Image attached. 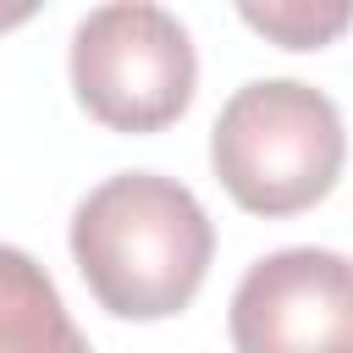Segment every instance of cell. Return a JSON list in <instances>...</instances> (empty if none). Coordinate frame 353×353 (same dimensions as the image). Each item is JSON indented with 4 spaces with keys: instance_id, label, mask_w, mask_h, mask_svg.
<instances>
[{
    "instance_id": "cell-1",
    "label": "cell",
    "mask_w": 353,
    "mask_h": 353,
    "mask_svg": "<svg viewBox=\"0 0 353 353\" xmlns=\"http://www.w3.org/2000/svg\"><path fill=\"white\" fill-rule=\"evenodd\" d=\"M215 254V226L193 188L154 171L105 176L72 210V259L116 320L182 314Z\"/></svg>"
},
{
    "instance_id": "cell-2",
    "label": "cell",
    "mask_w": 353,
    "mask_h": 353,
    "mask_svg": "<svg viewBox=\"0 0 353 353\" xmlns=\"http://www.w3.org/2000/svg\"><path fill=\"white\" fill-rule=\"evenodd\" d=\"M347 160L342 110L298 83V77H259L243 83L215 127H210V165L221 188L248 215H298L320 204Z\"/></svg>"
},
{
    "instance_id": "cell-3",
    "label": "cell",
    "mask_w": 353,
    "mask_h": 353,
    "mask_svg": "<svg viewBox=\"0 0 353 353\" xmlns=\"http://www.w3.org/2000/svg\"><path fill=\"white\" fill-rule=\"evenodd\" d=\"M72 88L99 127L160 132L193 105L199 55L188 28L165 6H94L72 33Z\"/></svg>"
},
{
    "instance_id": "cell-4",
    "label": "cell",
    "mask_w": 353,
    "mask_h": 353,
    "mask_svg": "<svg viewBox=\"0 0 353 353\" xmlns=\"http://www.w3.org/2000/svg\"><path fill=\"white\" fill-rule=\"evenodd\" d=\"M237 353H353V259L336 248H276L232 292Z\"/></svg>"
},
{
    "instance_id": "cell-5",
    "label": "cell",
    "mask_w": 353,
    "mask_h": 353,
    "mask_svg": "<svg viewBox=\"0 0 353 353\" xmlns=\"http://www.w3.org/2000/svg\"><path fill=\"white\" fill-rule=\"evenodd\" d=\"M0 353H88L50 270L11 243H0Z\"/></svg>"
},
{
    "instance_id": "cell-6",
    "label": "cell",
    "mask_w": 353,
    "mask_h": 353,
    "mask_svg": "<svg viewBox=\"0 0 353 353\" xmlns=\"http://www.w3.org/2000/svg\"><path fill=\"white\" fill-rule=\"evenodd\" d=\"M243 22L276 39L281 50H320L342 28H353V6H243Z\"/></svg>"
}]
</instances>
